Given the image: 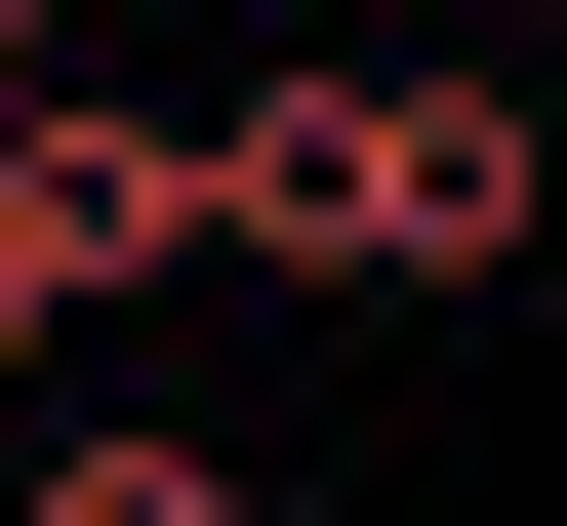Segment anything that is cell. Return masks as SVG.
<instances>
[{
  "mask_svg": "<svg viewBox=\"0 0 567 526\" xmlns=\"http://www.w3.org/2000/svg\"><path fill=\"white\" fill-rule=\"evenodd\" d=\"M203 244H284V283H527L567 122L486 41H324V82H203Z\"/></svg>",
  "mask_w": 567,
  "mask_h": 526,
  "instance_id": "cell-1",
  "label": "cell"
},
{
  "mask_svg": "<svg viewBox=\"0 0 567 526\" xmlns=\"http://www.w3.org/2000/svg\"><path fill=\"white\" fill-rule=\"evenodd\" d=\"M163 244H203V122H163V82H41V122H0V405H41Z\"/></svg>",
  "mask_w": 567,
  "mask_h": 526,
  "instance_id": "cell-2",
  "label": "cell"
},
{
  "mask_svg": "<svg viewBox=\"0 0 567 526\" xmlns=\"http://www.w3.org/2000/svg\"><path fill=\"white\" fill-rule=\"evenodd\" d=\"M41 526H284V486H244V445H163V405H82V445H41Z\"/></svg>",
  "mask_w": 567,
  "mask_h": 526,
  "instance_id": "cell-3",
  "label": "cell"
},
{
  "mask_svg": "<svg viewBox=\"0 0 567 526\" xmlns=\"http://www.w3.org/2000/svg\"><path fill=\"white\" fill-rule=\"evenodd\" d=\"M41 82H82V0H0V122H41Z\"/></svg>",
  "mask_w": 567,
  "mask_h": 526,
  "instance_id": "cell-4",
  "label": "cell"
},
{
  "mask_svg": "<svg viewBox=\"0 0 567 526\" xmlns=\"http://www.w3.org/2000/svg\"><path fill=\"white\" fill-rule=\"evenodd\" d=\"M0 526H41V405H0Z\"/></svg>",
  "mask_w": 567,
  "mask_h": 526,
  "instance_id": "cell-5",
  "label": "cell"
},
{
  "mask_svg": "<svg viewBox=\"0 0 567 526\" xmlns=\"http://www.w3.org/2000/svg\"><path fill=\"white\" fill-rule=\"evenodd\" d=\"M486 41H567V0H486Z\"/></svg>",
  "mask_w": 567,
  "mask_h": 526,
  "instance_id": "cell-6",
  "label": "cell"
}]
</instances>
